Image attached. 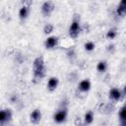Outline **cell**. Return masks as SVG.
Instances as JSON below:
<instances>
[{
	"label": "cell",
	"mask_w": 126,
	"mask_h": 126,
	"mask_svg": "<svg viewBox=\"0 0 126 126\" xmlns=\"http://www.w3.org/2000/svg\"><path fill=\"white\" fill-rule=\"evenodd\" d=\"M33 72L36 78H41L44 74V64L41 57H37L33 63Z\"/></svg>",
	"instance_id": "6da1fadb"
},
{
	"label": "cell",
	"mask_w": 126,
	"mask_h": 126,
	"mask_svg": "<svg viewBox=\"0 0 126 126\" xmlns=\"http://www.w3.org/2000/svg\"><path fill=\"white\" fill-rule=\"evenodd\" d=\"M93 119H94V116H93V113H92L91 111H89V112H87V113L85 114V122H86L87 124L92 123V122H93Z\"/></svg>",
	"instance_id": "4fadbf2b"
},
{
	"label": "cell",
	"mask_w": 126,
	"mask_h": 126,
	"mask_svg": "<svg viewBox=\"0 0 126 126\" xmlns=\"http://www.w3.org/2000/svg\"><path fill=\"white\" fill-rule=\"evenodd\" d=\"M115 35H116V32H115L114 30H110V31H108V32H107V34H106V36H107L108 38H114Z\"/></svg>",
	"instance_id": "e0dca14e"
},
{
	"label": "cell",
	"mask_w": 126,
	"mask_h": 126,
	"mask_svg": "<svg viewBox=\"0 0 126 126\" xmlns=\"http://www.w3.org/2000/svg\"><path fill=\"white\" fill-rule=\"evenodd\" d=\"M66 115H67L66 110H59L58 112L55 113V115H54V120H55L57 123H61V122H63V121L65 120Z\"/></svg>",
	"instance_id": "7a4b0ae2"
},
{
	"label": "cell",
	"mask_w": 126,
	"mask_h": 126,
	"mask_svg": "<svg viewBox=\"0 0 126 126\" xmlns=\"http://www.w3.org/2000/svg\"><path fill=\"white\" fill-rule=\"evenodd\" d=\"M97 70L99 71V72H104L105 70H106V63L104 62V61H100L98 64H97Z\"/></svg>",
	"instance_id": "5bb4252c"
},
{
	"label": "cell",
	"mask_w": 126,
	"mask_h": 126,
	"mask_svg": "<svg viewBox=\"0 0 126 126\" xmlns=\"http://www.w3.org/2000/svg\"><path fill=\"white\" fill-rule=\"evenodd\" d=\"M41 8H42V13L47 16V15H49L50 12L53 10L54 6H53V4H52L51 2H45V3H43V5H42Z\"/></svg>",
	"instance_id": "277c9868"
},
{
	"label": "cell",
	"mask_w": 126,
	"mask_h": 126,
	"mask_svg": "<svg viewBox=\"0 0 126 126\" xmlns=\"http://www.w3.org/2000/svg\"><path fill=\"white\" fill-rule=\"evenodd\" d=\"M11 118V112L9 109H6V110H2L0 112V121L1 123H4L6 120H9Z\"/></svg>",
	"instance_id": "52a82bcc"
},
{
	"label": "cell",
	"mask_w": 126,
	"mask_h": 126,
	"mask_svg": "<svg viewBox=\"0 0 126 126\" xmlns=\"http://www.w3.org/2000/svg\"><path fill=\"white\" fill-rule=\"evenodd\" d=\"M109 96H110L111 98L117 100V99L120 98V96H121V93H120V91L117 90V89H112V90L109 92Z\"/></svg>",
	"instance_id": "8fae6325"
},
{
	"label": "cell",
	"mask_w": 126,
	"mask_h": 126,
	"mask_svg": "<svg viewBox=\"0 0 126 126\" xmlns=\"http://www.w3.org/2000/svg\"><path fill=\"white\" fill-rule=\"evenodd\" d=\"M124 93L126 94V86H125V88H124Z\"/></svg>",
	"instance_id": "d6986e66"
},
{
	"label": "cell",
	"mask_w": 126,
	"mask_h": 126,
	"mask_svg": "<svg viewBox=\"0 0 126 126\" xmlns=\"http://www.w3.org/2000/svg\"><path fill=\"white\" fill-rule=\"evenodd\" d=\"M117 14L123 16L126 14V0H122L117 8Z\"/></svg>",
	"instance_id": "30bf717a"
},
{
	"label": "cell",
	"mask_w": 126,
	"mask_h": 126,
	"mask_svg": "<svg viewBox=\"0 0 126 126\" xmlns=\"http://www.w3.org/2000/svg\"><path fill=\"white\" fill-rule=\"evenodd\" d=\"M79 29H80V27H79V23L78 22H73L72 24H71V26H70V34L72 35V36H76L77 34H78V32H79Z\"/></svg>",
	"instance_id": "8992f818"
},
{
	"label": "cell",
	"mask_w": 126,
	"mask_h": 126,
	"mask_svg": "<svg viewBox=\"0 0 126 126\" xmlns=\"http://www.w3.org/2000/svg\"><path fill=\"white\" fill-rule=\"evenodd\" d=\"M85 48H86V50L91 51V50H93V49L94 48V44L93 42H87V43L85 44Z\"/></svg>",
	"instance_id": "2e32d148"
},
{
	"label": "cell",
	"mask_w": 126,
	"mask_h": 126,
	"mask_svg": "<svg viewBox=\"0 0 126 126\" xmlns=\"http://www.w3.org/2000/svg\"><path fill=\"white\" fill-rule=\"evenodd\" d=\"M57 42H58V38L57 37L50 36L45 41V47L46 48H53V47H55L57 45Z\"/></svg>",
	"instance_id": "3957f363"
},
{
	"label": "cell",
	"mask_w": 126,
	"mask_h": 126,
	"mask_svg": "<svg viewBox=\"0 0 126 126\" xmlns=\"http://www.w3.org/2000/svg\"><path fill=\"white\" fill-rule=\"evenodd\" d=\"M52 30H53V27H52L51 25H47V26H45V28H44V32H45V33H49V32H52Z\"/></svg>",
	"instance_id": "ac0fdd59"
},
{
	"label": "cell",
	"mask_w": 126,
	"mask_h": 126,
	"mask_svg": "<svg viewBox=\"0 0 126 126\" xmlns=\"http://www.w3.org/2000/svg\"><path fill=\"white\" fill-rule=\"evenodd\" d=\"M120 118L122 122H126V106H124L120 111Z\"/></svg>",
	"instance_id": "9a60e30c"
},
{
	"label": "cell",
	"mask_w": 126,
	"mask_h": 126,
	"mask_svg": "<svg viewBox=\"0 0 126 126\" xmlns=\"http://www.w3.org/2000/svg\"><path fill=\"white\" fill-rule=\"evenodd\" d=\"M40 118H41V113L38 109H35L32 112L31 114V121L32 123H37L40 121Z\"/></svg>",
	"instance_id": "5b68a950"
},
{
	"label": "cell",
	"mask_w": 126,
	"mask_h": 126,
	"mask_svg": "<svg viewBox=\"0 0 126 126\" xmlns=\"http://www.w3.org/2000/svg\"><path fill=\"white\" fill-rule=\"evenodd\" d=\"M19 16L21 19H25L28 16V8L27 7H22L19 11Z\"/></svg>",
	"instance_id": "7c38bea8"
},
{
	"label": "cell",
	"mask_w": 126,
	"mask_h": 126,
	"mask_svg": "<svg viewBox=\"0 0 126 126\" xmlns=\"http://www.w3.org/2000/svg\"><path fill=\"white\" fill-rule=\"evenodd\" d=\"M57 85H58V79L55 78V77H52V78L49 79L48 84H47V87H48L49 91H53V90L56 89Z\"/></svg>",
	"instance_id": "ba28073f"
},
{
	"label": "cell",
	"mask_w": 126,
	"mask_h": 126,
	"mask_svg": "<svg viewBox=\"0 0 126 126\" xmlns=\"http://www.w3.org/2000/svg\"><path fill=\"white\" fill-rule=\"evenodd\" d=\"M90 88H91V83L89 80H83L79 85V89L83 92H88Z\"/></svg>",
	"instance_id": "9c48e42d"
}]
</instances>
